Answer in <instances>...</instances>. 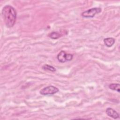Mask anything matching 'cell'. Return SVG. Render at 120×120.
Segmentation results:
<instances>
[{"mask_svg": "<svg viewBox=\"0 0 120 120\" xmlns=\"http://www.w3.org/2000/svg\"><path fill=\"white\" fill-rule=\"evenodd\" d=\"M2 14L6 26L8 28L12 27L15 24L16 19V12L11 6L6 5L3 7Z\"/></svg>", "mask_w": 120, "mask_h": 120, "instance_id": "cell-1", "label": "cell"}, {"mask_svg": "<svg viewBox=\"0 0 120 120\" xmlns=\"http://www.w3.org/2000/svg\"><path fill=\"white\" fill-rule=\"evenodd\" d=\"M58 61L61 63H64L71 60L73 58V55L67 53L65 51H61L57 56Z\"/></svg>", "mask_w": 120, "mask_h": 120, "instance_id": "cell-2", "label": "cell"}, {"mask_svg": "<svg viewBox=\"0 0 120 120\" xmlns=\"http://www.w3.org/2000/svg\"><path fill=\"white\" fill-rule=\"evenodd\" d=\"M101 10L102 9L100 8H94L83 12L81 15L85 18H92L95 15L100 13Z\"/></svg>", "mask_w": 120, "mask_h": 120, "instance_id": "cell-3", "label": "cell"}, {"mask_svg": "<svg viewBox=\"0 0 120 120\" xmlns=\"http://www.w3.org/2000/svg\"><path fill=\"white\" fill-rule=\"evenodd\" d=\"M59 89L57 87L50 85L45 87L40 90V93L42 95H53L59 91Z\"/></svg>", "mask_w": 120, "mask_h": 120, "instance_id": "cell-4", "label": "cell"}, {"mask_svg": "<svg viewBox=\"0 0 120 120\" xmlns=\"http://www.w3.org/2000/svg\"><path fill=\"white\" fill-rule=\"evenodd\" d=\"M105 112L108 116L114 119H118L120 117L119 114L113 109L110 107L107 108L106 109Z\"/></svg>", "mask_w": 120, "mask_h": 120, "instance_id": "cell-5", "label": "cell"}, {"mask_svg": "<svg viewBox=\"0 0 120 120\" xmlns=\"http://www.w3.org/2000/svg\"><path fill=\"white\" fill-rule=\"evenodd\" d=\"M104 42L107 47H111L115 43V39L112 38H107L104 39Z\"/></svg>", "mask_w": 120, "mask_h": 120, "instance_id": "cell-6", "label": "cell"}, {"mask_svg": "<svg viewBox=\"0 0 120 120\" xmlns=\"http://www.w3.org/2000/svg\"><path fill=\"white\" fill-rule=\"evenodd\" d=\"M42 68L45 71H50L51 72H54L56 71V69L54 67L48 64L44 65L42 67Z\"/></svg>", "mask_w": 120, "mask_h": 120, "instance_id": "cell-7", "label": "cell"}, {"mask_svg": "<svg viewBox=\"0 0 120 120\" xmlns=\"http://www.w3.org/2000/svg\"><path fill=\"white\" fill-rule=\"evenodd\" d=\"M109 87L111 90H116L118 92L120 91V84L119 83H111L109 85Z\"/></svg>", "mask_w": 120, "mask_h": 120, "instance_id": "cell-8", "label": "cell"}, {"mask_svg": "<svg viewBox=\"0 0 120 120\" xmlns=\"http://www.w3.org/2000/svg\"><path fill=\"white\" fill-rule=\"evenodd\" d=\"M48 36H49V37H50L52 39H58L59 38H60L61 35H60V34L59 33V32L53 31V32H52L50 33L48 35Z\"/></svg>", "mask_w": 120, "mask_h": 120, "instance_id": "cell-9", "label": "cell"}]
</instances>
